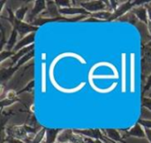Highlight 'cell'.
Wrapping results in <instances>:
<instances>
[{"mask_svg":"<svg viewBox=\"0 0 151 143\" xmlns=\"http://www.w3.org/2000/svg\"><path fill=\"white\" fill-rule=\"evenodd\" d=\"M8 11H9V14H10V19H9L14 25L13 27L18 31V33L20 34V36H24L27 33H30V34L31 33H35L38 29V27H34V26L28 25V24H27L25 22H22V21L17 19L13 16L12 11L10 9H8Z\"/></svg>","mask_w":151,"mask_h":143,"instance_id":"obj_1","label":"cell"},{"mask_svg":"<svg viewBox=\"0 0 151 143\" xmlns=\"http://www.w3.org/2000/svg\"><path fill=\"white\" fill-rule=\"evenodd\" d=\"M119 78V76H117V75H99V76H92V77H88V81H89V83H90V86H91V88L95 90V91H96V92H98V93H102V94H104V93H110V92H111V91H113L114 89H115V88L118 86V83L117 82H114L111 86H110L108 88H97L95 84H94V82H93V80L94 79H118Z\"/></svg>","mask_w":151,"mask_h":143,"instance_id":"obj_2","label":"cell"},{"mask_svg":"<svg viewBox=\"0 0 151 143\" xmlns=\"http://www.w3.org/2000/svg\"><path fill=\"white\" fill-rule=\"evenodd\" d=\"M6 134H7V137L19 139V140H21L23 142L28 138V134L26 131L25 126H12V127H10V128H8L6 130Z\"/></svg>","mask_w":151,"mask_h":143,"instance_id":"obj_3","label":"cell"},{"mask_svg":"<svg viewBox=\"0 0 151 143\" xmlns=\"http://www.w3.org/2000/svg\"><path fill=\"white\" fill-rule=\"evenodd\" d=\"M76 134L85 136V138L92 139V140H101L104 141L105 137L104 136L103 133L99 129H86V130H73Z\"/></svg>","mask_w":151,"mask_h":143,"instance_id":"obj_4","label":"cell"},{"mask_svg":"<svg viewBox=\"0 0 151 143\" xmlns=\"http://www.w3.org/2000/svg\"><path fill=\"white\" fill-rule=\"evenodd\" d=\"M82 8H84L86 11H93L94 12H98V11H104L106 9V5L104 4V3L103 1H89V2H81V3Z\"/></svg>","mask_w":151,"mask_h":143,"instance_id":"obj_5","label":"cell"},{"mask_svg":"<svg viewBox=\"0 0 151 143\" xmlns=\"http://www.w3.org/2000/svg\"><path fill=\"white\" fill-rule=\"evenodd\" d=\"M35 33H31L28 34L27 35H26L25 37H23L14 47L13 51L14 52H18L19 50L26 48V46H28L29 44H34V41H35ZM30 46V45H29Z\"/></svg>","mask_w":151,"mask_h":143,"instance_id":"obj_6","label":"cell"},{"mask_svg":"<svg viewBox=\"0 0 151 143\" xmlns=\"http://www.w3.org/2000/svg\"><path fill=\"white\" fill-rule=\"evenodd\" d=\"M127 137H136V138H146V133L145 129L142 128V126L137 123L134 126H133L130 130H128L124 136V138Z\"/></svg>","mask_w":151,"mask_h":143,"instance_id":"obj_7","label":"cell"},{"mask_svg":"<svg viewBox=\"0 0 151 143\" xmlns=\"http://www.w3.org/2000/svg\"><path fill=\"white\" fill-rule=\"evenodd\" d=\"M58 13L64 15H74V14H81V15H91L90 12L86 11L84 8L78 7H69V8H60L58 9Z\"/></svg>","mask_w":151,"mask_h":143,"instance_id":"obj_8","label":"cell"},{"mask_svg":"<svg viewBox=\"0 0 151 143\" xmlns=\"http://www.w3.org/2000/svg\"><path fill=\"white\" fill-rule=\"evenodd\" d=\"M134 54L131 53L130 55V92L133 94L135 92V62H134Z\"/></svg>","mask_w":151,"mask_h":143,"instance_id":"obj_9","label":"cell"},{"mask_svg":"<svg viewBox=\"0 0 151 143\" xmlns=\"http://www.w3.org/2000/svg\"><path fill=\"white\" fill-rule=\"evenodd\" d=\"M105 135L107 137V139L113 141L115 142H121V143H127L124 141V137H122L120 135V134L119 133L118 130L116 129H112V128H107L104 130Z\"/></svg>","mask_w":151,"mask_h":143,"instance_id":"obj_10","label":"cell"},{"mask_svg":"<svg viewBox=\"0 0 151 143\" xmlns=\"http://www.w3.org/2000/svg\"><path fill=\"white\" fill-rule=\"evenodd\" d=\"M121 92L124 94L127 91V77H126V68H127V56L123 53L121 56Z\"/></svg>","mask_w":151,"mask_h":143,"instance_id":"obj_11","label":"cell"},{"mask_svg":"<svg viewBox=\"0 0 151 143\" xmlns=\"http://www.w3.org/2000/svg\"><path fill=\"white\" fill-rule=\"evenodd\" d=\"M134 5V2H130V1L126 2L125 4H121L119 7H118V8L115 10V11H114V13H113V15H112L111 19H117V18L122 16V15L125 14L127 11H129Z\"/></svg>","mask_w":151,"mask_h":143,"instance_id":"obj_12","label":"cell"},{"mask_svg":"<svg viewBox=\"0 0 151 143\" xmlns=\"http://www.w3.org/2000/svg\"><path fill=\"white\" fill-rule=\"evenodd\" d=\"M34 47H35V44H32L28 47H26L20 50H19L18 52L15 53V55L12 57V64H16L18 61H19L25 55H27V53H29L30 51H32L34 50Z\"/></svg>","mask_w":151,"mask_h":143,"instance_id":"obj_13","label":"cell"},{"mask_svg":"<svg viewBox=\"0 0 151 143\" xmlns=\"http://www.w3.org/2000/svg\"><path fill=\"white\" fill-rule=\"evenodd\" d=\"M46 2L45 1H36L35 3V6L33 8V10L31 11V14H30V18L31 19H33L32 18L35 17L37 14H39L41 11H42V10H44L46 8Z\"/></svg>","mask_w":151,"mask_h":143,"instance_id":"obj_14","label":"cell"},{"mask_svg":"<svg viewBox=\"0 0 151 143\" xmlns=\"http://www.w3.org/2000/svg\"><path fill=\"white\" fill-rule=\"evenodd\" d=\"M113 13L110 11H102L98 12H93L91 13V16L95 19H97L99 20H111Z\"/></svg>","mask_w":151,"mask_h":143,"instance_id":"obj_15","label":"cell"},{"mask_svg":"<svg viewBox=\"0 0 151 143\" xmlns=\"http://www.w3.org/2000/svg\"><path fill=\"white\" fill-rule=\"evenodd\" d=\"M134 13L138 17V19H140L141 20H142L144 23L148 24V11L145 7H138L135 8L134 10Z\"/></svg>","mask_w":151,"mask_h":143,"instance_id":"obj_16","label":"cell"},{"mask_svg":"<svg viewBox=\"0 0 151 143\" xmlns=\"http://www.w3.org/2000/svg\"><path fill=\"white\" fill-rule=\"evenodd\" d=\"M17 36H18V31L13 28L12 34H11V36L6 43V50H9V51H12V50L14 49V44L16 42V40H17Z\"/></svg>","mask_w":151,"mask_h":143,"instance_id":"obj_17","label":"cell"},{"mask_svg":"<svg viewBox=\"0 0 151 143\" xmlns=\"http://www.w3.org/2000/svg\"><path fill=\"white\" fill-rule=\"evenodd\" d=\"M45 136H46V128H42L35 135L31 143H42V140L45 138Z\"/></svg>","mask_w":151,"mask_h":143,"instance_id":"obj_18","label":"cell"},{"mask_svg":"<svg viewBox=\"0 0 151 143\" xmlns=\"http://www.w3.org/2000/svg\"><path fill=\"white\" fill-rule=\"evenodd\" d=\"M42 92H46V63L42 64Z\"/></svg>","mask_w":151,"mask_h":143,"instance_id":"obj_19","label":"cell"},{"mask_svg":"<svg viewBox=\"0 0 151 143\" xmlns=\"http://www.w3.org/2000/svg\"><path fill=\"white\" fill-rule=\"evenodd\" d=\"M34 55H35V50H33L32 51H30L29 53H27V55H25V56H24V57H22V58H21V59H20V60H19V61L18 62V63H17L16 66H17V67L19 68V67L20 65H22L23 64H25V63H26L27 61L30 60V59H31V58H32V57H34Z\"/></svg>","mask_w":151,"mask_h":143,"instance_id":"obj_20","label":"cell"},{"mask_svg":"<svg viewBox=\"0 0 151 143\" xmlns=\"http://www.w3.org/2000/svg\"><path fill=\"white\" fill-rule=\"evenodd\" d=\"M27 7H21L19 9H18L16 11H15V18L19 20H22L27 13Z\"/></svg>","mask_w":151,"mask_h":143,"instance_id":"obj_21","label":"cell"},{"mask_svg":"<svg viewBox=\"0 0 151 143\" xmlns=\"http://www.w3.org/2000/svg\"><path fill=\"white\" fill-rule=\"evenodd\" d=\"M142 126H143L144 128H148L151 129V120H144V119H139L138 122Z\"/></svg>","mask_w":151,"mask_h":143,"instance_id":"obj_22","label":"cell"},{"mask_svg":"<svg viewBox=\"0 0 151 143\" xmlns=\"http://www.w3.org/2000/svg\"><path fill=\"white\" fill-rule=\"evenodd\" d=\"M1 62H3L4 60L5 57H9L11 56H14L15 55V52L14 51H9V50H5V51H2L1 52Z\"/></svg>","mask_w":151,"mask_h":143,"instance_id":"obj_23","label":"cell"},{"mask_svg":"<svg viewBox=\"0 0 151 143\" xmlns=\"http://www.w3.org/2000/svg\"><path fill=\"white\" fill-rule=\"evenodd\" d=\"M56 5H59V6H64V8H69L71 7V3L70 1H56Z\"/></svg>","mask_w":151,"mask_h":143,"instance_id":"obj_24","label":"cell"},{"mask_svg":"<svg viewBox=\"0 0 151 143\" xmlns=\"http://www.w3.org/2000/svg\"><path fill=\"white\" fill-rule=\"evenodd\" d=\"M142 105L151 111V98H150V97L143 98L142 99Z\"/></svg>","mask_w":151,"mask_h":143,"instance_id":"obj_25","label":"cell"},{"mask_svg":"<svg viewBox=\"0 0 151 143\" xmlns=\"http://www.w3.org/2000/svg\"><path fill=\"white\" fill-rule=\"evenodd\" d=\"M5 142L7 143H26L25 142L19 140V139H15V138H12V137H6Z\"/></svg>","mask_w":151,"mask_h":143,"instance_id":"obj_26","label":"cell"},{"mask_svg":"<svg viewBox=\"0 0 151 143\" xmlns=\"http://www.w3.org/2000/svg\"><path fill=\"white\" fill-rule=\"evenodd\" d=\"M34 87H35V82H34V81H31V82L29 83V85H27L24 89H22V90L19 91L17 94H20V93H23V92H25V91H29V90H31Z\"/></svg>","mask_w":151,"mask_h":143,"instance_id":"obj_27","label":"cell"},{"mask_svg":"<svg viewBox=\"0 0 151 143\" xmlns=\"http://www.w3.org/2000/svg\"><path fill=\"white\" fill-rule=\"evenodd\" d=\"M150 88H151V75L149 77V79H148V82H147V84H146V86H145V88H144V89H143V91H142V95H143L146 91H148Z\"/></svg>","mask_w":151,"mask_h":143,"instance_id":"obj_28","label":"cell"},{"mask_svg":"<svg viewBox=\"0 0 151 143\" xmlns=\"http://www.w3.org/2000/svg\"><path fill=\"white\" fill-rule=\"evenodd\" d=\"M144 129H145V133H146V138L151 143V129H148V128H144Z\"/></svg>","mask_w":151,"mask_h":143,"instance_id":"obj_29","label":"cell"},{"mask_svg":"<svg viewBox=\"0 0 151 143\" xmlns=\"http://www.w3.org/2000/svg\"><path fill=\"white\" fill-rule=\"evenodd\" d=\"M147 11H148V17H149V20L151 21V7L147 5Z\"/></svg>","mask_w":151,"mask_h":143,"instance_id":"obj_30","label":"cell"},{"mask_svg":"<svg viewBox=\"0 0 151 143\" xmlns=\"http://www.w3.org/2000/svg\"><path fill=\"white\" fill-rule=\"evenodd\" d=\"M148 25H149V31L151 33V21L150 20H149V22H148Z\"/></svg>","mask_w":151,"mask_h":143,"instance_id":"obj_31","label":"cell"},{"mask_svg":"<svg viewBox=\"0 0 151 143\" xmlns=\"http://www.w3.org/2000/svg\"><path fill=\"white\" fill-rule=\"evenodd\" d=\"M107 139V138H106ZM107 141L109 142H111V143H116L115 142H113V141H111V140H109V139H107Z\"/></svg>","mask_w":151,"mask_h":143,"instance_id":"obj_32","label":"cell"},{"mask_svg":"<svg viewBox=\"0 0 151 143\" xmlns=\"http://www.w3.org/2000/svg\"><path fill=\"white\" fill-rule=\"evenodd\" d=\"M149 97H150V98H151V94H150V96H149Z\"/></svg>","mask_w":151,"mask_h":143,"instance_id":"obj_33","label":"cell"},{"mask_svg":"<svg viewBox=\"0 0 151 143\" xmlns=\"http://www.w3.org/2000/svg\"><path fill=\"white\" fill-rule=\"evenodd\" d=\"M56 143H59V142H56Z\"/></svg>","mask_w":151,"mask_h":143,"instance_id":"obj_34","label":"cell"}]
</instances>
